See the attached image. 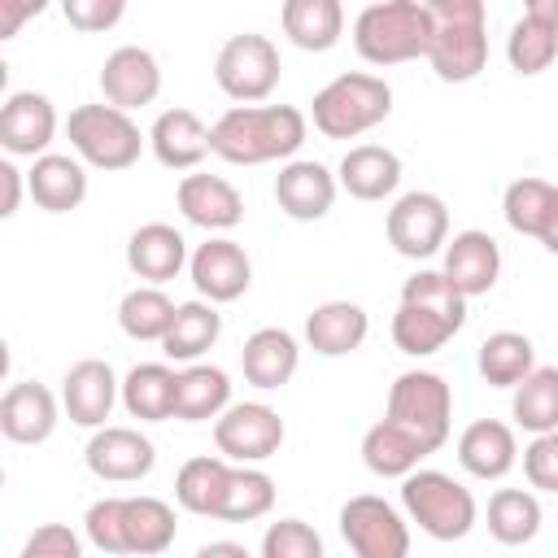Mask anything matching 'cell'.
<instances>
[{
	"label": "cell",
	"instance_id": "cell-16",
	"mask_svg": "<svg viewBox=\"0 0 558 558\" xmlns=\"http://www.w3.org/2000/svg\"><path fill=\"white\" fill-rule=\"evenodd\" d=\"M118 401H122V384H118V375L105 357H83L61 379V410L78 427H92V432L109 427L105 418L113 414Z\"/></svg>",
	"mask_w": 558,
	"mask_h": 558
},
{
	"label": "cell",
	"instance_id": "cell-50",
	"mask_svg": "<svg viewBox=\"0 0 558 558\" xmlns=\"http://www.w3.org/2000/svg\"><path fill=\"white\" fill-rule=\"evenodd\" d=\"M554 257H558V187H554V201H549V214H545V227H541V235H536Z\"/></svg>",
	"mask_w": 558,
	"mask_h": 558
},
{
	"label": "cell",
	"instance_id": "cell-24",
	"mask_svg": "<svg viewBox=\"0 0 558 558\" xmlns=\"http://www.w3.org/2000/svg\"><path fill=\"white\" fill-rule=\"evenodd\" d=\"M449 279H453V288L471 301V296H484V292H493V283H497V275H501V248H497V240L488 235V231H480V227H471V231H458L449 244H445V266H440Z\"/></svg>",
	"mask_w": 558,
	"mask_h": 558
},
{
	"label": "cell",
	"instance_id": "cell-46",
	"mask_svg": "<svg viewBox=\"0 0 558 558\" xmlns=\"http://www.w3.org/2000/svg\"><path fill=\"white\" fill-rule=\"evenodd\" d=\"M61 13L74 31H109V26L122 22L126 4L122 0H65Z\"/></svg>",
	"mask_w": 558,
	"mask_h": 558
},
{
	"label": "cell",
	"instance_id": "cell-23",
	"mask_svg": "<svg viewBox=\"0 0 558 558\" xmlns=\"http://www.w3.org/2000/svg\"><path fill=\"white\" fill-rule=\"evenodd\" d=\"M187 262H192L187 240L170 222H144L126 240V266H131V275L144 279V283H153V288H161L166 279H174Z\"/></svg>",
	"mask_w": 558,
	"mask_h": 558
},
{
	"label": "cell",
	"instance_id": "cell-4",
	"mask_svg": "<svg viewBox=\"0 0 558 558\" xmlns=\"http://www.w3.org/2000/svg\"><path fill=\"white\" fill-rule=\"evenodd\" d=\"M436 17L427 0H379L353 17V48L371 65H401L427 57Z\"/></svg>",
	"mask_w": 558,
	"mask_h": 558
},
{
	"label": "cell",
	"instance_id": "cell-17",
	"mask_svg": "<svg viewBox=\"0 0 558 558\" xmlns=\"http://www.w3.org/2000/svg\"><path fill=\"white\" fill-rule=\"evenodd\" d=\"M100 92H105V105L131 113V109H144L157 100L161 92V65L148 48L140 44H122L105 57L100 65Z\"/></svg>",
	"mask_w": 558,
	"mask_h": 558
},
{
	"label": "cell",
	"instance_id": "cell-13",
	"mask_svg": "<svg viewBox=\"0 0 558 558\" xmlns=\"http://www.w3.org/2000/svg\"><path fill=\"white\" fill-rule=\"evenodd\" d=\"M384 231L401 257L423 262L449 244V205L436 192H405L392 201Z\"/></svg>",
	"mask_w": 558,
	"mask_h": 558
},
{
	"label": "cell",
	"instance_id": "cell-12",
	"mask_svg": "<svg viewBox=\"0 0 558 558\" xmlns=\"http://www.w3.org/2000/svg\"><path fill=\"white\" fill-rule=\"evenodd\" d=\"M340 536L353 558H410V523L375 493H357L340 506Z\"/></svg>",
	"mask_w": 558,
	"mask_h": 558
},
{
	"label": "cell",
	"instance_id": "cell-28",
	"mask_svg": "<svg viewBox=\"0 0 558 558\" xmlns=\"http://www.w3.org/2000/svg\"><path fill=\"white\" fill-rule=\"evenodd\" d=\"M458 462L475 480H501V475H510V466L519 462L514 427L501 423V418H475L458 436Z\"/></svg>",
	"mask_w": 558,
	"mask_h": 558
},
{
	"label": "cell",
	"instance_id": "cell-2",
	"mask_svg": "<svg viewBox=\"0 0 558 558\" xmlns=\"http://www.w3.org/2000/svg\"><path fill=\"white\" fill-rule=\"evenodd\" d=\"M83 532L96 549L118 558H157L174 545L179 519L161 497H100L83 514Z\"/></svg>",
	"mask_w": 558,
	"mask_h": 558
},
{
	"label": "cell",
	"instance_id": "cell-38",
	"mask_svg": "<svg viewBox=\"0 0 558 558\" xmlns=\"http://www.w3.org/2000/svg\"><path fill=\"white\" fill-rule=\"evenodd\" d=\"M541 532V501L527 488H497L488 497V536L497 545H527Z\"/></svg>",
	"mask_w": 558,
	"mask_h": 558
},
{
	"label": "cell",
	"instance_id": "cell-41",
	"mask_svg": "<svg viewBox=\"0 0 558 558\" xmlns=\"http://www.w3.org/2000/svg\"><path fill=\"white\" fill-rule=\"evenodd\" d=\"M270 506H275V480L262 466H235L218 519H227V523H253V519L270 514Z\"/></svg>",
	"mask_w": 558,
	"mask_h": 558
},
{
	"label": "cell",
	"instance_id": "cell-44",
	"mask_svg": "<svg viewBox=\"0 0 558 558\" xmlns=\"http://www.w3.org/2000/svg\"><path fill=\"white\" fill-rule=\"evenodd\" d=\"M17 558H83V536L70 523H39L22 541Z\"/></svg>",
	"mask_w": 558,
	"mask_h": 558
},
{
	"label": "cell",
	"instance_id": "cell-20",
	"mask_svg": "<svg viewBox=\"0 0 558 558\" xmlns=\"http://www.w3.org/2000/svg\"><path fill=\"white\" fill-rule=\"evenodd\" d=\"M61 401L39 379H17L0 397V432L13 445H44L57 432Z\"/></svg>",
	"mask_w": 558,
	"mask_h": 558
},
{
	"label": "cell",
	"instance_id": "cell-15",
	"mask_svg": "<svg viewBox=\"0 0 558 558\" xmlns=\"http://www.w3.org/2000/svg\"><path fill=\"white\" fill-rule=\"evenodd\" d=\"M83 462L105 484H135V480H144L157 466V449H153V440L140 427L109 423V427L92 432V440L83 449Z\"/></svg>",
	"mask_w": 558,
	"mask_h": 558
},
{
	"label": "cell",
	"instance_id": "cell-7",
	"mask_svg": "<svg viewBox=\"0 0 558 558\" xmlns=\"http://www.w3.org/2000/svg\"><path fill=\"white\" fill-rule=\"evenodd\" d=\"M401 506L410 523H418V532H427L432 541H462L480 519L471 488L436 466H418L401 480Z\"/></svg>",
	"mask_w": 558,
	"mask_h": 558
},
{
	"label": "cell",
	"instance_id": "cell-18",
	"mask_svg": "<svg viewBox=\"0 0 558 558\" xmlns=\"http://www.w3.org/2000/svg\"><path fill=\"white\" fill-rule=\"evenodd\" d=\"M57 135V109L44 92H9L0 105V148L9 157H44Z\"/></svg>",
	"mask_w": 558,
	"mask_h": 558
},
{
	"label": "cell",
	"instance_id": "cell-25",
	"mask_svg": "<svg viewBox=\"0 0 558 558\" xmlns=\"http://www.w3.org/2000/svg\"><path fill=\"white\" fill-rule=\"evenodd\" d=\"M148 148L166 170H196L214 148H209V126L192 109H166L148 126Z\"/></svg>",
	"mask_w": 558,
	"mask_h": 558
},
{
	"label": "cell",
	"instance_id": "cell-5",
	"mask_svg": "<svg viewBox=\"0 0 558 558\" xmlns=\"http://www.w3.org/2000/svg\"><path fill=\"white\" fill-rule=\"evenodd\" d=\"M388 113H392V87L379 74H366V70L336 74L310 100L314 131L327 135V140H357L371 126H379Z\"/></svg>",
	"mask_w": 558,
	"mask_h": 558
},
{
	"label": "cell",
	"instance_id": "cell-30",
	"mask_svg": "<svg viewBox=\"0 0 558 558\" xmlns=\"http://www.w3.org/2000/svg\"><path fill=\"white\" fill-rule=\"evenodd\" d=\"M366 331H371V318L357 301H323L305 318V340L318 357H344L362 349Z\"/></svg>",
	"mask_w": 558,
	"mask_h": 558
},
{
	"label": "cell",
	"instance_id": "cell-1",
	"mask_svg": "<svg viewBox=\"0 0 558 558\" xmlns=\"http://www.w3.org/2000/svg\"><path fill=\"white\" fill-rule=\"evenodd\" d=\"M305 131L310 118L296 105H235L209 126V148L231 166L292 161Z\"/></svg>",
	"mask_w": 558,
	"mask_h": 558
},
{
	"label": "cell",
	"instance_id": "cell-27",
	"mask_svg": "<svg viewBox=\"0 0 558 558\" xmlns=\"http://www.w3.org/2000/svg\"><path fill=\"white\" fill-rule=\"evenodd\" d=\"M240 366L253 388H262V392L283 388L301 366V344L283 327H257L240 349Z\"/></svg>",
	"mask_w": 558,
	"mask_h": 558
},
{
	"label": "cell",
	"instance_id": "cell-42",
	"mask_svg": "<svg viewBox=\"0 0 558 558\" xmlns=\"http://www.w3.org/2000/svg\"><path fill=\"white\" fill-rule=\"evenodd\" d=\"M554 187H558V183H545V179H536V174L514 179V183L506 187V196H501V214H506L510 231H519V235H532V240H536V235H541V227H545V214H549Z\"/></svg>",
	"mask_w": 558,
	"mask_h": 558
},
{
	"label": "cell",
	"instance_id": "cell-45",
	"mask_svg": "<svg viewBox=\"0 0 558 558\" xmlns=\"http://www.w3.org/2000/svg\"><path fill=\"white\" fill-rule=\"evenodd\" d=\"M523 475L532 488L558 493V432L532 436V445L523 449Z\"/></svg>",
	"mask_w": 558,
	"mask_h": 558
},
{
	"label": "cell",
	"instance_id": "cell-43",
	"mask_svg": "<svg viewBox=\"0 0 558 558\" xmlns=\"http://www.w3.org/2000/svg\"><path fill=\"white\" fill-rule=\"evenodd\" d=\"M262 558H327L323 536L305 519H275L262 532Z\"/></svg>",
	"mask_w": 558,
	"mask_h": 558
},
{
	"label": "cell",
	"instance_id": "cell-47",
	"mask_svg": "<svg viewBox=\"0 0 558 558\" xmlns=\"http://www.w3.org/2000/svg\"><path fill=\"white\" fill-rule=\"evenodd\" d=\"M0 187H4V201H0V218H13L17 205H22V187H26V174L13 166V157L0 161Z\"/></svg>",
	"mask_w": 558,
	"mask_h": 558
},
{
	"label": "cell",
	"instance_id": "cell-35",
	"mask_svg": "<svg viewBox=\"0 0 558 558\" xmlns=\"http://www.w3.org/2000/svg\"><path fill=\"white\" fill-rule=\"evenodd\" d=\"M218 336H222L218 305H209V301H183L179 314H174V323H170V331H166V340H161V353L170 362H187L192 366L201 353H209L218 344Z\"/></svg>",
	"mask_w": 558,
	"mask_h": 558
},
{
	"label": "cell",
	"instance_id": "cell-33",
	"mask_svg": "<svg viewBox=\"0 0 558 558\" xmlns=\"http://www.w3.org/2000/svg\"><path fill=\"white\" fill-rule=\"evenodd\" d=\"M231 462L222 453H201V458H187L174 475V501L187 510V514H209L218 519L222 510V497H227V484H231Z\"/></svg>",
	"mask_w": 558,
	"mask_h": 558
},
{
	"label": "cell",
	"instance_id": "cell-22",
	"mask_svg": "<svg viewBox=\"0 0 558 558\" xmlns=\"http://www.w3.org/2000/svg\"><path fill=\"white\" fill-rule=\"evenodd\" d=\"M174 201L179 214L201 231H231L244 222V196L222 174H183Z\"/></svg>",
	"mask_w": 558,
	"mask_h": 558
},
{
	"label": "cell",
	"instance_id": "cell-21",
	"mask_svg": "<svg viewBox=\"0 0 558 558\" xmlns=\"http://www.w3.org/2000/svg\"><path fill=\"white\" fill-rule=\"evenodd\" d=\"M506 57H510V70L523 78L554 65V57H558V0H527L523 4L519 22L506 35Z\"/></svg>",
	"mask_w": 558,
	"mask_h": 558
},
{
	"label": "cell",
	"instance_id": "cell-34",
	"mask_svg": "<svg viewBox=\"0 0 558 558\" xmlns=\"http://www.w3.org/2000/svg\"><path fill=\"white\" fill-rule=\"evenodd\" d=\"M231 405V379L222 366L192 362L179 371V392H174V418L183 423H205L218 418Z\"/></svg>",
	"mask_w": 558,
	"mask_h": 558
},
{
	"label": "cell",
	"instance_id": "cell-11",
	"mask_svg": "<svg viewBox=\"0 0 558 558\" xmlns=\"http://www.w3.org/2000/svg\"><path fill=\"white\" fill-rule=\"evenodd\" d=\"M283 436H288L283 418L266 401H231L214 418V445L235 466H257V462L275 458L283 449Z\"/></svg>",
	"mask_w": 558,
	"mask_h": 558
},
{
	"label": "cell",
	"instance_id": "cell-19",
	"mask_svg": "<svg viewBox=\"0 0 558 558\" xmlns=\"http://www.w3.org/2000/svg\"><path fill=\"white\" fill-rule=\"evenodd\" d=\"M336 192H340L336 174L323 161H310V157H292L275 174V201H279V209L292 222H318V218H327L331 205H336Z\"/></svg>",
	"mask_w": 558,
	"mask_h": 558
},
{
	"label": "cell",
	"instance_id": "cell-36",
	"mask_svg": "<svg viewBox=\"0 0 558 558\" xmlns=\"http://www.w3.org/2000/svg\"><path fill=\"white\" fill-rule=\"evenodd\" d=\"M475 366H480L484 384L519 388L536 371V349H532V340L523 331H493V336H484V344L475 353Z\"/></svg>",
	"mask_w": 558,
	"mask_h": 558
},
{
	"label": "cell",
	"instance_id": "cell-3",
	"mask_svg": "<svg viewBox=\"0 0 558 558\" xmlns=\"http://www.w3.org/2000/svg\"><path fill=\"white\" fill-rule=\"evenodd\" d=\"M466 323V296L453 288L445 270H418L405 279L397 314H392V344L410 357H427L445 349Z\"/></svg>",
	"mask_w": 558,
	"mask_h": 558
},
{
	"label": "cell",
	"instance_id": "cell-29",
	"mask_svg": "<svg viewBox=\"0 0 558 558\" xmlns=\"http://www.w3.org/2000/svg\"><path fill=\"white\" fill-rule=\"evenodd\" d=\"M336 183L353 196V201H384L397 192L401 183V157L384 144H357L340 157Z\"/></svg>",
	"mask_w": 558,
	"mask_h": 558
},
{
	"label": "cell",
	"instance_id": "cell-39",
	"mask_svg": "<svg viewBox=\"0 0 558 558\" xmlns=\"http://www.w3.org/2000/svg\"><path fill=\"white\" fill-rule=\"evenodd\" d=\"M174 314H179V305L161 288H153V283H140V288H131L118 301V327L131 340H157L161 344L170 323H174Z\"/></svg>",
	"mask_w": 558,
	"mask_h": 558
},
{
	"label": "cell",
	"instance_id": "cell-14",
	"mask_svg": "<svg viewBox=\"0 0 558 558\" xmlns=\"http://www.w3.org/2000/svg\"><path fill=\"white\" fill-rule=\"evenodd\" d=\"M187 275L201 292V301L209 305H227V301H240L253 283V262L244 253V244L227 240V235H209L205 244L192 248V262H187Z\"/></svg>",
	"mask_w": 558,
	"mask_h": 558
},
{
	"label": "cell",
	"instance_id": "cell-48",
	"mask_svg": "<svg viewBox=\"0 0 558 558\" xmlns=\"http://www.w3.org/2000/svg\"><path fill=\"white\" fill-rule=\"evenodd\" d=\"M39 9H44L39 0H0V39H13L17 26H22L26 17H35Z\"/></svg>",
	"mask_w": 558,
	"mask_h": 558
},
{
	"label": "cell",
	"instance_id": "cell-26",
	"mask_svg": "<svg viewBox=\"0 0 558 558\" xmlns=\"http://www.w3.org/2000/svg\"><path fill=\"white\" fill-rule=\"evenodd\" d=\"M26 192L48 214H70L87 201V170L70 153H44L26 170Z\"/></svg>",
	"mask_w": 558,
	"mask_h": 558
},
{
	"label": "cell",
	"instance_id": "cell-32",
	"mask_svg": "<svg viewBox=\"0 0 558 558\" xmlns=\"http://www.w3.org/2000/svg\"><path fill=\"white\" fill-rule=\"evenodd\" d=\"M283 35L301 52H327L344 35V4L340 0H288L279 9Z\"/></svg>",
	"mask_w": 558,
	"mask_h": 558
},
{
	"label": "cell",
	"instance_id": "cell-6",
	"mask_svg": "<svg viewBox=\"0 0 558 558\" xmlns=\"http://www.w3.org/2000/svg\"><path fill=\"white\" fill-rule=\"evenodd\" d=\"M436 35L427 61L440 83H471L488 65V9L480 0H427Z\"/></svg>",
	"mask_w": 558,
	"mask_h": 558
},
{
	"label": "cell",
	"instance_id": "cell-31",
	"mask_svg": "<svg viewBox=\"0 0 558 558\" xmlns=\"http://www.w3.org/2000/svg\"><path fill=\"white\" fill-rule=\"evenodd\" d=\"M174 392H179V371H170L166 362H140L122 379V405L140 423L174 418Z\"/></svg>",
	"mask_w": 558,
	"mask_h": 558
},
{
	"label": "cell",
	"instance_id": "cell-9",
	"mask_svg": "<svg viewBox=\"0 0 558 558\" xmlns=\"http://www.w3.org/2000/svg\"><path fill=\"white\" fill-rule=\"evenodd\" d=\"M65 135H70V148L78 153V161H87L96 170H131L148 144V135L135 126V118L113 105L70 109Z\"/></svg>",
	"mask_w": 558,
	"mask_h": 558
},
{
	"label": "cell",
	"instance_id": "cell-40",
	"mask_svg": "<svg viewBox=\"0 0 558 558\" xmlns=\"http://www.w3.org/2000/svg\"><path fill=\"white\" fill-rule=\"evenodd\" d=\"M510 414H514V423H519L523 432H532V436L558 432V366H536V371L514 388Z\"/></svg>",
	"mask_w": 558,
	"mask_h": 558
},
{
	"label": "cell",
	"instance_id": "cell-8",
	"mask_svg": "<svg viewBox=\"0 0 558 558\" xmlns=\"http://www.w3.org/2000/svg\"><path fill=\"white\" fill-rule=\"evenodd\" d=\"M384 418L414 436L427 453H436L449 440L453 423V392L436 371H401L388 388V410Z\"/></svg>",
	"mask_w": 558,
	"mask_h": 558
},
{
	"label": "cell",
	"instance_id": "cell-49",
	"mask_svg": "<svg viewBox=\"0 0 558 558\" xmlns=\"http://www.w3.org/2000/svg\"><path fill=\"white\" fill-rule=\"evenodd\" d=\"M196 558H253V554L240 541H209V545L196 549Z\"/></svg>",
	"mask_w": 558,
	"mask_h": 558
},
{
	"label": "cell",
	"instance_id": "cell-37",
	"mask_svg": "<svg viewBox=\"0 0 558 558\" xmlns=\"http://www.w3.org/2000/svg\"><path fill=\"white\" fill-rule=\"evenodd\" d=\"M427 458V449L405 436L401 427H392L388 418L371 423L366 436H362V462L371 475H384V480H405L410 471H418V462Z\"/></svg>",
	"mask_w": 558,
	"mask_h": 558
},
{
	"label": "cell",
	"instance_id": "cell-10",
	"mask_svg": "<svg viewBox=\"0 0 558 558\" xmlns=\"http://www.w3.org/2000/svg\"><path fill=\"white\" fill-rule=\"evenodd\" d=\"M279 74H283V61H279V48L270 44V35H257V31H244V35H231L218 57H214V78L218 87L240 100V105H262L275 87H279Z\"/></svg>",
	"mask_w": 558,
	"mask_h": 558
}]
</instances>
